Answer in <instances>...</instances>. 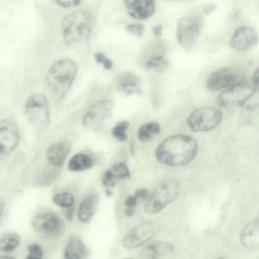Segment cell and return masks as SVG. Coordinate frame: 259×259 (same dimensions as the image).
<instances>
[{"label":"cell","instance_id":"cell-1","mask_svg":"<svg viewBox=\"0 0 259 259\" xmlns=\"http://www.w3.org/2000/svg\"><path fill=\"white\" fill-rule=\"evenodd\" d=\"M198 150L196 141L186 135H175L162 141L155 151L157 159L169 166H181L191 162Z\"/></svg>","mask_w":259,"mask_h":259},{"label":"cell","instance_id":"cell-2","mask_svg":"<svg viewBox=\"0 0 259 259\" xmlns=\"http://www.w3.org/2000/svg\"><path fill=\"white\" fill-rule=\"evenodd\" d=\"M77 65L70 59L54 62L47 75V83L52 97L56 100L63 98L70 89L77 72Z\"/></svg>","mask_w":259,"mask_h":259},{"label":"cell","instance_id":"cell-3","mask_svg":"<svg viewBox=\"0 0 259 259\" xmlns=\"http://www.w3.org/2000/svg\"><path fill=\"white\" fill-rule=\"evenodd\" d=\"M92 16L87 9L75 11L63 19L62 34L69 46L77 45L88 40L91 34Z\"/></svg>","mask_w":259,"mask_h":259},{"label":"cell","instance_id":"cell-4","mask_svg":"<svg viewBox=\"0 0 259 259\" xmlns=\"http://www.w3.org/2000/svg\"><path fill=\"white\" fill-rule=\"evenodd\" d=\"M180 189L179 183L176 179L164 180L150 194L144 204V210L150 214L159 212L177 198Z\"/></svg>","mask_w":259,"mask_h":259},{"label":"cell","instance_id":"cell-5","mask_svg":"<svg viewBox=\"0 0 259 259\" xmlns=\"http://www.w3.org/2000/svg\"><path fill=\"white\" fill-rule=\"evenodd\" d=\"M24 112L28 122L37 132H42L48 126L50 121L49 104L42 94H35L27 100Z\"/></svg>","mask_w":259,"mask_h":259},{"label":"cell","instance_id":"cell-6","mask_svg":"<svg viewBox=\"0 0 259 259\" xmlns=\"http://www.w3.org/2000/svg\"><path fill=\"white\" fill-rule=\"evenodd\" d=\"M222 120V113L217 108L203 107L193 111L187 118L190 128L194 132H205L214 128Z\"/></svg>","mask_w":259,"mask_h":259},{"label":"cell","instance_id":"cell-7","mask_svg":"<svg viewBox=\"0 0 259 259\" xmlns=\"http://www.w3.org/2000/svg\"><path fill=\"white\" fill-rule=\"evenodd\" d=\"M256 91L251 84L240 81L222 92L218 97L217 103L223 108L242 107Z\"/></svg>","mask_w":259,"mask_h":259},{"label":"cell","instance_id":"cell-8","mask_svg":"<svg viewBox=\"0 0 259 259\" xmlns=\"http://www.w3.org/2000/svg\"><path fill=\"white\" fill-rule=\"evenodd\" d=\"M200 34L199 25L196 20L190 16H184L178 21L176 35L181 47L186 51L194 47Z\"/></svg>","mask_w":259,"mask_h":259},{"label":"cell","instance_id":"cell-9","mask_svg":"<svg viewBox=\"0 0 259 259\" xmlns=\"http://www.w3.org/2000/svg\"><path fill=\"white\" fill-rule=\"evenodd\" d=\"M114 106V102L109 100L99 101L92 104L83 117V126L90 129L99 127L103 122L111 116Z\"/></svg>","mask_w":259,"mask_h":259},{"label":"cell","instance_id":"cell-10","mask_svg":"<svg viewBox=\"0 0 259 259\" xmlns=\"http://www.w3.org/2000/svg\"><path fill=\"white\" fill-rule=\"evenodd\" d=\"M158 225L152 222L140 224L130 230L122 239V245L128 249L142 245L151 239L158 231Z\"/></svg>","mask_w":259,"mask_h":259},{"label":"cell","instance_id":"cell-11","mask_svg":"<svg viewBox=\"0 0 259 259\" xmlns=\"http://www.w3.org/2000/svg\"><path fill=\"white\" fill-rule=\"evenodd\" d=\"M19 140L17 124L9 119L0 121V158L10 155L17 147Z\"/></svg>","mask_w":259,"mask_h":259},{"label":"cell","instance_id":"cell-12","mask_svg":"<svg viewBox=\"0 0 259 259\" xmlns=\"http://www.w3.org/2000/svg\"><path fill=\"white\" fill-rule=\"evenodd\" d=\"M239 73L232 68H224L213 72L207 78L205 87L210 91L228 88L240 81Z\"/></svg>","mask_w":259,"mask_h":259},{"label":"cell","instance_id":"cell-13","mask_svg":"<svg viewBox=\"0 0 259 259\" xmlns=\"http://www.w3.org/2000/svg\"><path fill=\"white\" fill-rule=\"evenodd\" d=\"M31 223L35 231L45 234H57L63 227V222L60 218L57 215L50 212L35 216Z\"/></svg>","mask_w":259,"mask_h":259},{"label":"cell","instance_id":"cell-14","mask_svg":"<svg viewBox=\"0 0 259 259\" xmlns=\"http://www.w3.org/2000/svg\"><path fill=\"white\" fill-rule=\"evenodd\" d=\"M258 40L255 31L249 26H241L237 29L230 39L231 47L238 51H244L254 46Z\"/></svg>","mask_w":259,"mask_h":259},{"label":"cell","instance_id":"cell-15","mask_svg":"<svg viewBox=\"0 0 259 259\" xmlns=\"http://www.w3.org/2000/svg\"><path fill=\"white\" fill-rule=\"evenodd\" d=\"M115 83L120 92L127 95L141 94L143 80L140 76L132 71H125L118 75Z\"/></svg>","mask_w":259,"mask_h":259},{"label":"cell","instance_id":"cell-16","mask_svg":"<svg viewBox=\"0 0 259 259\" xmlns=\"http://www.w3.org/2000/svg\"><path fill=\"white\" fill-rule=\"evenodd\" d=\"M259 229L258 218L247 224L242 230L240 241L242 245L250 251L258 250Z\"/></svg>","mask_w":259,"mask_h":259},{"label":"cell","instance_id":"cell-17","mask_svg":"<svg viewBox=\"0 0 259 259\" xmlns=\"http://www.w3.org/2000/svg\"><path fill=\"white\" fill-rule=\"evenodd\" d=\"M126 7L131 17L138 20H145L154 14L155 4L154 0H133Z\"/></svg>","mask_w":259,"mask_h":259},{"label":"cell","instance_id":"cell-18","mask_svg":"<svg viewBox=\"0 0 259 259\" xmlns=\"http://www.w3.org/2000/svg\"><path fill=\"white\" fill-rule=\"evenodd\" d=\"M130 177V172L126 165L118 163L112 166L104 173L102 182L106 187H113L119 182Z\"/></svg>","mask_w":259,"mask_h":259},{"label":"cell","instance_id":"cell-19","mask_svg":"<svg viewBox=\"0 0 259 259\" xmlns=\"http://www.w3.org/2000/svg\"><path fill=\"white\" fill-rule=\"evenodd\" d=\"M70 150V145L66 142L54 144L47 151V160L52 165L60 166L64 163Z\"/></svg>","mask_w":259,"mask_h":259},{"label":"cell","instance_id":"cell-20","mask_svg":"<svg viewBox=\"0 0 259 259\" xmlns=\"http://www.w3.org/2000/svg\"><path fill=\"white\" fill-rule=\"evenodd\" d=\"M174 249V246L170 242L153 241L143 248L141 255L146 258H159L170 253Z\"/></svg>","mask_w":259,"mask_h":259},{"label":"cell","instance_id":"cell-21","mask_svg":"<svg viewBox=\"0 0 259 259\" xmlns=\"http://www.w3.org/2000/svg\"><path fill=\"white\" fill-rule=\"evenodd\" d=\"M88 254L87 248L82 241L77 238L71 239L64 251V257L68 259L85 258Z\"/></svg>","mask_w":259,"mask_h":259},{"label":"cell","instance_id":"cell-22","mask_svg":"<svg viewBox=\"0 0 259 259\" xmlns=\"http://www.w3.org/2000/svg\"><path fill=\"white\" fill-rule=\"evenodd\" d=\"M258 103L249 104L241 111L239 115V122L242 125H250L258 118Z\"/></svg>","mask_w":259,"mask_h":259},{"label":"cell","instance_id":"cell-23","mask_svg":"<svg viewBox=\"0 0 259 259\" xmlns=\"http://www.w3.org/2000/svg\"><path fill=\"white\" fill-rule=\"evenodd\" d=\"M160 132V126L156 122H149L141 125L138 131V137L140 141L147 142L152 140Z\"/></svg>","mask_w":259,"mask_h":259},{"label":"cell","instance_id":"cell-24","mask_svg":"<svg viewBox=\"0 0 259 259\" xmlns=\"http://www.w3.org/2000/svg\"><path fill=\"white\" fill-rule=\"evenodd\" d=\"M93 162L87 155L78 153L74 155L69 160L68 167L72 171H81L91 167Z\"/></svg>","mask_w":259,"mask_h":259},{"label":"cell","instance_id":"cell-25","mask_svg":"<svg viewBox=\"0 0 259 259\" xmlns=\"http://www.w3.org/2000/svg\"><path fill=\"white\" fill-rule=\"evenodd\" d=\"M95 200L92 197L84 198L80 203L78 210V218L81 222H88L95 211Z\"/></svg>","mask_w":259,"mask_h":259},{"label":"cell","instance_id":"cell-26","mask_svg":"<svg viewBox=\"0 0 259 259\" xmlns=\"http://www.w3.org/2000/svg\"><path fill=\"white\" fill-rule=\"evenodd\" d=\"M20 236L15 233L6 234L0 237V251H10L15 249L20 242Z\"/></svg>","mask_w":259,"mask_h":259},{"label":"cell","instance_id":"cell-27","mask_svg":"<svg viewBox=\"0 0 259 259\" xmlns=\"http://www.w3.org/2000/svg\"><path fill=\"white\" fill-rule=\"evenodd\" d=\"M52 200L55 204L63 208L72 206L74 202L72 194L66 192L56 194L53 197Z\"/></svg>","mask_w":259,"mask_h":259},{"label":"cell","instance_id":"cell-28","mask_svg":"<svg viewBox=\"0 0 259 259\" xmlns=\"http://www.w3.org/2000/svg\"><path fill=\"white\" fill-rule=\"evenodd\" d=\"M130 123L127 121H121L117 123L112 130L113 137L120 142H124L127 139L126 130L129 126Z\"/></svg>","mask_w":259,"mask_h":259},{"label":"cell","instance_id":"cell-29","mask_svg":"<svg viewBox=\"0 0 259 259\" xmlns=\"http://www.w3.org/2000/svg\"><path fill=\"white\" fill-rule=\"evenodd\" d=\"M148 68H153L159 72L165 71L168 67V61L164 56L159 55L151 58L146 63Z\"/></svg>","mask_w":259,"mask_h":259},{"label":"cell","instance_id":"cell-30","mask_svg":"<svg viewBox=\"0 0 259 259\" xmlns=\"http://www.w3.org/2000/svg\"><path fill=\"white\" fill-rule=\"evenodd\" d=\"M28 254L27 258L38 259L43 255V250L41 247L38 244L34 243L30 244L27 247Z\"/></svg>","mask_w":259,"mask_h":259},{"label":"cell","instance_id":"cell-31","mask_svg":"<svg viewBox=\"0 0 259 259\" xmlns=\"http://www.w3.org/2000/svg\"><path fill=\"white\" fill-rule=\"evenodd\" d=\"M126 31L134 36L141 37L145 30L144 26L140 23H131L125 26Z\"/></svg>","mask_w":259,"mask_h":259},{"label":"cell","instance_id":"cell-32","mask_svg":"<svg viewBox=\"0 0 259 259\" xmlns=\"http://www.w3.org/2000/svg\"><path fill=\"white\" fill-rule=\"evenodd\" d=\"M61 7L65 8L75 7L78 6L82 0H55Z\"/></svg>","mask_w":259,"mask_h":259},{"label":"cell","instance_id":"cell-33","mask_svg":"<svg viewBox=\"0 0 259 259\" xmlns=\"http://www.w3.org/2000/svg\"><path fill=\"white\" fill-rule=\"evenodd\" d=\"M149 191L145 188H141L137 189L135 192V196L142 201L147 200L150 195Z\"/></svg>","mask_w":259,"mask_h":259},{"label":"cell","instance_id":"cell-34","mask_svg":"<svg viewBox=\"0 0 259 259\" xmlns=\"http://www.w3.org/2000/svg\"><path fill=\"white\" fill-rule=\"evenodd\" d=\"M138 198L135 195H130L125 199L124 204L127 207H134L138 203Z\"/></svg>","mask_w":259,"mask_h":259},{"label":"cell","instance_id":"cell-35","mask_svg":"<svg viewBox=\"0 0 259 259\" xmlns=\"http://www.w3.org/2000/svg\"><path fill=\"white\" fill-rule=\"evenodd\" d=\"M259 71L257 69L253 73L251 76V85L254 88L256 91L258 90Z\"/></svg>","mask_w":259,"mask_h":259},{"label":"cell","instance_id":"cell-36","mask_svg":"<svg viewBox=\"0 0 259 259\" xmlns=\"http://www.w3.org/2000/svg\"><path fill=\"white\" fill-rule=\"evenodd\" d=\"M63 213L68 221H71L73 216V208L72 206L64 208Z\"/></svg>","mask_w":259,"mask_h":259},{"label":"cell","instance_id":"cell-37","mask_svg":"<svg viewBox=\"0 0 259 259\" xmlns=\"http://www.w3.org/2000/svg\"><path fill=\"white\" fill-rule=\"evenodd\" d=\"M94 56L96 62L98 64H103L108 59L106 56L101 52H97Z\"/></svg>","mask_w":259,"mask_h":259},{"label":"cell","instance_id":"cell-38","mask_svg":"<svg viewBox=\"0 0 259 259\" xmlns=\"http://www.w3.org/2000/svg\"><path fill=\"white\" fill-rule=\"evenodd\" d=\"M216 9V6L214 4H209L205 6L203 9L202 11L203 13L206 15L211 14Z\"/></svg>","mask_w":259,"mask_h":259},{"label":"cell","instance_id":"cell-39","mask_svg":"<svg viewBox=\"0 0 259 259\" xmlns=\"http://www.w3.org/2000/svg\"><path fill=\"white\" fill-rule=\"evenodd\" d=\"M162 26L161 25H157L152 29V33L156 37H160L162 33Z\"/></svg>","mask_w":259,"mask_h":259},{"label":"cell","instance_id":"cell-40","mask_svg":"<svg viewBox=\"0 0 259 259\" xmlns=\"http://www.w3.org/2000/svg\"><path fill=\"white\" fill-rule=\"evenodd\" d=\"M124 214L128 217H132L135 213V209L133 207H127L124 209Z\"/></svg>","mask_w":259,"mask_h":259},{"label":"cell","instance_id":"cell-41","mask_svg":"<svg viewBox=\"0 0 259 259\" xmlns=\"http://www.w3.org/2000/svg\"><path fill=\"white\" fill-rule=\"evenodd\" d=\"M103 66L105 69L107 70H109L112 67V61L108 58V59L103 64Z\"/></svg>","mask_w":259,"mask_h":259},{"label":"cell","instance_id":"cell-42","mask_svg":"<svg viewBox=\"0 0 259 259\" xmlns=\"http://www.w3.org/2000/svg\"><path fill=\"white\" fill-rule=\"evenodd\" d=\"M5 202L3 198H0V219L2 216L3 212L5 209Z\"/></svg>","mask_w":259,"mask_h":259},{"label":"cell","instance_id":"cell-43","mask_svg":"<svg viewBox=\"0 0 259 259\" xmlns=\"http://www.w3.org/2000/svg\"><path fill=\"white\" fill-rule=\"evenodd\" d=\"M106 194L107 196H111L112 195L111 192L109 190H108V189L106 190Z\"/></svg>","mask_w":259,"mask_h":259},{"label":"cell","instance_id":"cell-44","mask_svg":"<svg viewBox=\"0 0 259 259\" xmlns=\"http://www.w3.org/2000/svg\"><path fill=\"white\" fill-rule=\"evenodd\" d=\"M122 1L126 6H127L131 2V0H122Z\"/></svg>","mask_w":259,"mask_h":259},{"label":"cell","instance_id":"cell-45","mask_svg":"<svg viewBox=\"0 0 259 259\" xmlns=\"http://www.w3.org/2000/svg\"><path fill=\"white\" fill-rule=\"evenodd\" d=\"M0 258H13V257L12 256H0Z\"/></svg>","mask_w":259,"mask_h":259}]
</instances>
